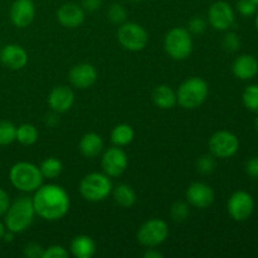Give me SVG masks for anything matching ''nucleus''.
<instances>
[{"label":"nucleus","instance_id":"c85d7f7f","mask_svg":"<svg viewBox=\"0 0 258 258\" xmlns=\"http://www.w3.org/2000/svg\"><path fill=\"white\" fill-rule=\"evenodd\" d=\"M196 166L199 173L204 174V175H209V174H212L216 170V156H213L212 154H204V155L199 156Z\"/></svg>","mask_w":258,"mask_h":258},{"label":"nucleus","instance_id":"473e14b6","mask_svg":"<svg viewBox=\"0 0 258 258\" xmlns=\"http://www.w3.org/2000/svg\"><path fill=\"white\" fill-rule=\"evenodd\" d=\"M42 258H68V251L59 244H53L44 248Z\"/></svg>","mask_w":258,"mask_h":258},{"label":"nucleus","instance_id":"a19ab883","mask_svg":"<svg viewBox=\"0 0 258 258\" xmlns=\"http://www.w3.org/2000/svg\"><path fill=\"white\" fill-rule=\"evenodd\" d=\"M5 231H7V227H5V224L0 221V241H3V236H4Z\"/></svg>","mask_w":258,"mask_h":258},{"label":"nucleus","instance_id":"9d476101","mask_svg":"<svg viewBox=\"0 0 258 258\" xmlns=\"http://www.w3.org/2000/svg\"><path fill=\"white\" fill-rule=\"evenodd\" d=\"M101 165L106 175L110 178H117L122 175L127 169L128 158L120 146H113V148H108L103 153Z\"/></svg>","mask_w":258,"mask_h":258},{"label":"nucleus","instance_id":"1a4fd4ad","mask_svg":"<svg viewBox=\"0 0 258 258\" xmlns=\"http://www.w3.org/2000/svg\"><path fill=\"white\" fill-rule=\"evenodd\" d=\"M209 151L213 156L219 159L232 158L239 149V140L234 134L229 131H217L209 139Z\"/></svg>","mask_w":258,"mask_h":258},{"label":"nucleus","instance_id":"72a5a7b5","mask_svg":"<svg viewBox=\"0 0 258 258\" xmlns=\"http://www.w3.org/2000/svg\"><path fill=\"white\" fill-rule=\"evenodd\" d=\"M207 29V20L202 17H194L193 19L189 20L188 30L190 34H203Z\"/></svg>","mask_w":258,"mask_h":258},{"label":"nucleus","instance_id":"ddd939ff","mask_svg":"<svg viewBox=\"0 0 258 258\" xmlns=\"http://www.w3.org/2000/svg\"><path fill=\"white\" fill-rule=\"evenodd\" d=\"M185 197L190 206L199 209H206L213 204L214 190L211 185L203 181H196L188 186Z\"/></svg>","mask_w":258,"mask_h":258},{"label":"nucleus","instance_id":"c03bdc74","mask_svg":"<svg viewBox=\"0 0 258 258\" xmlns=\"http://www.w3.org/2000/svg\"><path fill=\"white\" fill-rule=\"evenodd\" d=\"M252 2H253V3H254V4H256V5H257V7H258V0H252Z\"/></svg>","mask_w":258,"mask_h":258},{"label":"nucleus","instance_id":"7ed1b4c3","mask_svg":"<svg viewBox=\"0 0 258 258\" xmlns=\"http://www.w3.org/2000/svg\"><path fill=\"white\" fill-rule=\"evenodd\" d=\"M40 169L29 161L15 163L9 170V180L12 185L23 193H33L43 184Z\"/></svg>","mask_w":258,"mask_h":258},{"label":"nucleus","instance_id":"79ce46f5","mask_svg":"<svg viewBox=\"0 0 258 258\" xmlns=\"http://www.w3.org/2000/svg\"><path fill=\"white\" fill-rule=\"evenodd\" d=\"M254 125H256V128L258 130V116H257V118H256V122H254Z\"/></svg>","mask_w":258,"mask_h":258},{"label":"nucleus","instance_id":"39448f33","mask_svg":"<svg viewBox=\"0 0 258 258\" xmlns=\"http://www.w3.org/2000/svg\"><path fill=\"white\" fill-rule=\"evenodd\" d=\"M112 188V181L105 173H90L80 183L81 196L92 203H98L108 198Z\"/></svg>","mask_w":258,"mask_h":258},{"label":"nucleus","instance_id":"2f4dec72","mask_svg":"<svg viewBox=\"0 0 258 258\" xmlns=\"http://www.w3.org/2000/svg\"><path fill=\"white\" fill-rule=\"evenodd\" d=\"M222 45H223L224 50H227V52H237L239 49V47H241V39H239L237 33L229 32L223 37Z\"/></svg>","mask_w":258,"mask_h":258},{"label":"nucleus","instance_id":"2eb2a0df","mask_svg":"<svg viewBox=\"0 0 258 258\" xmlns=\"http://www.w3.org/2000/svg\"><path fill=\"white\" fill-rule=\"evenodd\" d=\"M10 20L17 28H27L35 17V5L33 0H14L10 7Z\"/></svg>","mask_w":258,"mask_h":258},{"label":"nucleus","instance_id":"4be33fe9","mask_svg":"<svg viewBox=\"0 0 258 258\" xmlns=\"http://www.w3.org/2000/svg\"><path fill=\"white\" fill-rule=\"evenodd\" d=\"M153 101L161 110H170L175 107L178 103L176 101V92L168 85H159L153 91Z\"/></svg>","mask_w":258,"mask_h":258},{"label":"nucleus","instance_id":"9b49d317","mask_svg":"<svg viewBox=\"0 0 258 258\" xmlns=\"http://www.w3.org/2000/svg\"><path fill=\"white\" fill-rule=\"evenodd\" d=\"M228 213L234 221H247L252 216L254 209V201L252 196L247 191L238 190L231 196L227 203Z\"/></svg>","mask_w":258,"mask_h":258},{"label":"nucleus","instance_id":"f8f14e48","mask_svg":"<svg viewBox=\"0 0 258 258\" xmlns=\"http://www.w3.org/2000/svg\"><path fill=\"white\" fill-rule=\"evenodd\" d=\"M208 22L216 30H228L234 24V12L231 4L219 0L208 9Z\"/></svg>","mask_w":258,"mask_h":258},{"label":"nucleus","instance_id":"0eeeda50","mask_svg":"<svg viewBox=\"0 0 258 258\" xmlns=\"http://www.w3.org/2000/svg\"><path fill=\"white\" fill-rule=\"evenodd\" d=\"M117 39L125 49L130 52H140L148 45L149 34L145 28L138 23L125 22L118 28Z\"/></svg>","mask_w":258,"mask_h":258},{"label":"nucleus","instance_id":"cd10ccee","mask_svg":"<svg viewBox=\"0 0 258 258\" xmlns=\"http://www.w3.org/2000/svg\"><path fill=\"white\" fill-rule=\"evenodd\" d=\"M242 101L249 111L258 112V85L248 86L242 95Z\"/></svg>","mask_w":258,"mask_h":258},{"label":"nucleus","instance_id":"bb28decb","mask_svg":"<svg viewBox=\"0 0 258 258\" xmlns=\"http://www.w3.org/2000/svg\"><path fill=\"white\" fill-rule=\"evenodd\" d=\"M17 126L8 120H0V146L10 145L15 141Z\"/></svg>","mask_w":258,"mask_h":258},{"label":"nucleus","instance_id":"393cba45","mask_svg":"<svg viewBox=\"0 0 258 258\" xmlns=\"http://www.w3.org/2000/svg\"><path fill=\"white\" fill-rule=\"evenodd\" d=\"M39 138L37 127L32 123H22L17 127V134H15V141L24 146H30L37 143Z\"/></svg>","mask_w":258,"mask_h":258},{"label":"nucleus","instance_id":"5701e85b","mask_svg":"<svg viewBox=\"0 0 258 258\" xmlns=\"http://www.w3.org/2000/svg\"><path fill=\"white\" fill-rule=\"evenodd\" d=\"M113 201L122 208H131L136 203V193L128 184H118L117 186L112 188Z\"/></svg>","mask_w":258,"mask_h":258},{"label":"nucleus","instance_id":"7c9ffc66","mask_svg":"<svg viewBox=\"0 0 258 258\" xmlns=\"http://www.w3.org/2000/svg\"><path fill=\"white\" fill-rule=\"evenodd\" d=\"M189 213H190L189 204L185 203V202H175L171 206L170 216L174 222H178V223L184 222L189 217Z\"/></svg>","mask_w":258,"mask_h":258},{"label":"nucleus","instance_id":"412c9836","mask_svg":"<svg viewBox=\"0 0 258 258\" xmlns=\"http://www.w3.org/2000/svg\"><path fill=\"white\" fill-rule=\"evenodd\" d=\"M71 253L76 258H91L96 253V243L87 234L76 236L71 242Z\"/></svg>","mask_w":258,"mask_h":258},{"label":"nucleus","instance_id":"c9c22d12","mask_svg":"<svg viewBox=\"0 0 258 258\" xmlns=\"http://www.w3.org/2000/svg\"><path fill=\"white\" fill-rule=\"evenodd\" d=\"M43 252H44V248L40 244L34 243V242L25 244L24 248H23V254L28 258H42Z\"/></svg>","mask_w":258,"mask_h":258},{"label":"nucleus","instance_id":"20e7f679","mask_svg":"<svg viewBox=\"0 0 258 258\" xmlns=\"http://www.w3.org/2000/svg\"><path fill=\"white\" fill-rule=\"evenodd\" d=\"M208 83L201 77H190L184 81L176 91V101L185 110H196L208 97Z\"/></svg>","mask_w":258,"mask_h":258},{"label":"nucleus","instance_id":"ea45409f","mask_svg":"<svg viewBox=\"0 0 258 258\" xmlns=\"http://www.w3.org/2000/svg\"><path fill=\"white\" fill-rule=\"evenodd\" d=\"M143 256L144 258H163L164 254L161 253L160 251L154 248V247H149V248H146V251L144 252Z\"/></svg>","mask_w":258,"mask_h":258},{"label":"nucleus","instance_id":"423d86ee","mask_svg":"<svg viewBox=\"0 0 258 258\" xmlns=\"http://www.w3.org/2000/svg\"><path fill=\"white\" fill-rule=\"evenodd\" d=\"M164 49L173 59H186L193 52V39L190 32L180 27L170 29L164 38Z\"/></svg>","mask_w":258,"mask_h":258},{"label":"nucleus","instance_id":"f257e3e1","mask_svg":"<svg viewBox=\"0 0 258 258\" xmlns=\"http://www.w3.org/2000/svg\"><path fill=\"white\" fill-rule=\"evenodd\" d=\"M35 214L44 221L54 222L68 213L71 199L64 188L57 184L40 185L32 198Z\"/></svg>","mask_w":258,"mask_h":258},{"label":"nucleus","instance_id":"6e6552de","mask_svg":"<svg viewBox=\"0 0 258 258\" xmlns=\"http://www.w3.org/2000/svg\"><path fill=\"white\" fill-rule=\"evenodd\" d=\"M169 236V227L165 221L158 218H153L141 224L136 233V238L141 246L158 247L166 241Z\"/></svg>","mask_w":258,"mask_h":258},{"label":"nucleus","instance_id":"a18cd8bd","mask_svg":"<svg viewBox=\"0 0 258 258\" xmlns=\"http://www.w3.org/2000/svg\"><path fill=\"white\" fill-rule=\"evenodd\" d=\"M128 2H134V3H135V2H141V0H128Z\"/></svg>","mask_w":258,"mask_h":258},{"label":"nucleus","instance_id":"f03ea898","mask_svg":"<svg viewBox=\"0 0 258 258\" xmlns=\"http://www.w3.org/2000/svg\"><path fill=\"white\" fill-rule=\"evenodd\" d=\"M35 211L32 198L27 196L18 197L10 203L7 213L4 214V224L8 231L13 233H23L32 226Z\"/></svg>","mask_w":258,"mask_h":258},{"label":"nucleus","instance_id":"6ab92c4d","mask_svg":"<svg viewBox=\"0 0 258 258\" xmlns=\"http://www.w3.org/2000/svg\"><path fill=\"white\" fill-rule=\"evenodd\" d=\"M232 71L239 80H251L258 73V60L252 54H242L234 59Z\"/></svg>","mask_w":258,"mask_h":258},{"label":"nucleus","instance_id":"f704fd0d","mask_svg":"<svg viewBox=\"0 0 258 258\" xmlns=\"http://www.w3.org/2000/svg\"><path fill=\"white\" fill-rule=\"evenodd\" d=\"M237 10L243 17H252L256 13L257 5L252 0H238V3H237Z\"/></svg>","mask_w":258,"mask_h":258},{"label":"nucleus","instance_id":"aec40b11","mask_svg":"<svg viewBox=\"0 0 258 258\" xmlns=\"http://www.w3.org/2000/svg\"><path fill=\"white\" fill-rule=\"evenodd\" d=\"M81 154L86 158H96L100 155L103 150V140L98 134L87 133L82 136L78 144Z\"/></svg>","mask_w":258,"mask_h":258},{"label":"nucleus","instance_id":"a878e982","mask_svg":"<svg viewBox=\"0 0 258 258\" xmlns=\"http://www.w3.org/2000/svg\"><path fill=\"white\" fill-rule=\"evenodd\" d=\"M39 169L43 178L55 179L60 175V173H62L63 165H62V161L58 160L57 158L50 156V158L44 159V160L42 161Z\"/></svg>","mask_w":258,"mask_h":258},{"label":"nucleus","instance_id":"e433bc0d","mask_svg":"<svg viewBox=\"0 0 258 258\" xmlns=\"http://www.w3.org/2000/svg\"><path fill=\"white\" fill-rule=\"evenodd\" d=\"M10 203H12V201H10V197L8 194V191L0 188V217H4L8 208H9Z\"/></svg>","mask_w":258,"mask_h":258},{"label":"nucleus","instance_id":"4468645a","mask_svg":"<svg viewBox=\"0 0 258 258\" xmlns=\"http://www.w3.org/2000/svg\"><path fill=\"white\" fill-rule=\"evenodd\" d=\"M97 71L90 63H80L71 68L68 73V80L73 87L78 90H86L93 86L97 81Z\"/></svg>","mask_w":258,"mask_h":258},{"label":"nucleus","instance_id":"4c0bfd02","mask_svg":"<svg viewBox=\"0 0 258 258\" xmlns=\"http://www.w3.org/2000/svg\"><path fill=\"white\" fill-rule=\"evenodd\" d=\"M246 173L248 174L251 178L258 179V156L252 158L247 161L246 164Z\"/></svg>","mask_w":258,"mask_h":258},{"label":"nucleus","instance_id":"f3484780","mask_svg":"<svg viewBox=\"0 0 258 258\" xmlns=\"http://www.w3.org/2000/svg\"><path fill=\"white\" fill-rule=\"evenodd\" d=\"M75 103V93L68 86L54 87L48 95V105L55 113H64L71 110Z\"/></svg>","mask_w":258,"mask_h":258},{"label":"nucleus","instance_id":"37998d69","mask_svg":"<svg viewBox=\"0 0 258 258\" xmlns=\"http://www.w3.org/2000/svg\"><path fill=\"white\" fill-rule=\"evenodd\" d=\"M256 27H257V29H258V13H257V17H256Z\"/></svg>","mask_w":258,"mask_h":258},{"label":"nucleus","instance_id":"58836bf2","mask_svg":"<svg viewBox=\"0 0 258 258\" xmlns=\"http://www.w3.org/2000/svg\"><path fill=\"white\" fill-rule=\"evenodd\" d=\"M81 7L83 8V10H85V12L93 13L102 7V0H82V4H81Z\"/></svg>","mask_w":258,"mask_h":258},{"label":"nucleus","instance_id":"dca6fc26","mask_svg":"<svg viewBox=\"0 0 258 258\" xmlns=\"http://www.w3.org/2000/svg\"><path fill=\"white\" fill-rule=\"evenodd\" d=\"M0 62L8 70H23L28 63V53L22 45L14 43L7 44L0 50Z\"/></svg>","mask_w":258,"mask_h":258},{"label":"nucleus","instance_id":"a211bd4d","mask_svg":"<svg viewBox=\"0 0 258 258\" xmlns=\"http://www.w3.org/2000/svg\"><path fill=\"white\" fill-rule=\"evenodd\" d=\"M85 10L76 3H66L57 10V19L63 27L75 29L85 22Z\"/></svg>","mask_w":258,"mask_h":258},{"label":"nucleus","instance_id":"b1692460","mask_svg":"<svg viewBox=\"0 0 258 258\" xmlns=\"http://www.w3.org/2000/svg\"><path fill=\"white\" fill-rule=\"evenodd\" d=\"M135 131L128 123H118L111 131V141L115 146H126L133 143Z\"/></svg>","mask_w":258,"mask_h":258},{"label":"nucleus","instance_id":"c756f323","mask_svg":"<svg viewBox=\"0 0 258 258\" xmlns=\"http://www.w3.org/2000/svg\"><path fill=\"white\" fill-rule=\"evenodd\" d=\"M107 18L111 23H113V24L121 25L126 22V19H127V12H126V9L121 4L113 3V4L108 8Z\"/></svg>","mask_w":258,"mask_h":258}]
</instances>
